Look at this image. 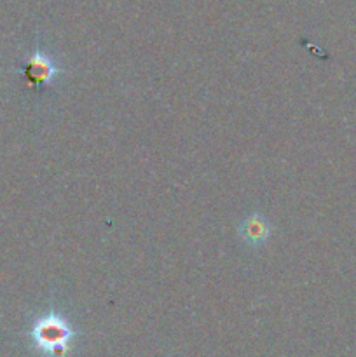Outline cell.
I'll return each mask as SVG.
<instances>
[{
	"label": "cell",
	"mask_w": 356,
	"mask_h": 357,
	"mask_svg": "<svg viewBox=\"0 0 356 357\" xmlns=\"http://www.w3.org/2000/svg\"><path fill=\"white\" fill-rule=\"evenodd\" d=\"M34 344L49 357H65L73 340V330L58 314L40 317L31 330Z\"/></svg>",
	"instance_id": "1"
},
{
	"label": "cell",
	"mask_w": 356,
	"mask_h": 357,
	"mask_svg": "<svg viewBox=\"0 0 356 357\" xmlns=\"http://www.w3.org/2000/svg\"><path fill=\"white\" fill-rule=\"evenodd\" d=\"M58 73V68L54 66V63L51 61V58H47L42 52H35L30 59L24 65V75H27L28 82L31 86H44L49 84Z\"/></svg>",
	"instance_id": "2"
},
{
	"label": "cell",
	"mask_w": 356,
	"mask_h": 357,
	"mask_svg": "<svg viewBox=\"0 0 356 357\" xmlns=\"http://www.w3.org/2000/svg\"><path fill=\"white\" fill-rule=\"evenodd\" d=\"M239 234L248 244L258 246V244L265 243V239L269 237V225L260 216L253 215L248 220H244L243 225L239 227Z\"/></svg>",
	"instance_id": "3"
}]
</instances>
